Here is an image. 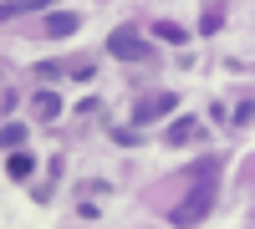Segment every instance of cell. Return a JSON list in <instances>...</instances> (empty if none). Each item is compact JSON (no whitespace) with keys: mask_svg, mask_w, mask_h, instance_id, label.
Here are the masks:
<instances>
[{"mask_svg":"<svg viewBox=\"0 0 255 229\" xmlns=\"http://www.w3.org/2000/svg\"><path fill=\"white\" fill-rule=\"evenodd\" d=\"M209 209H215V183H199V189L189 194L184 204H174V209H168V224H174V229H194V224L209 219Z\"/></svg>","mask_w":255,"mask_h":229,"instance_id":"cell-1","label":"cell"},{"mask_svg":"<svg viewBox=\"0 0 255 229\" xmlns=\"http://www.w3.org/2000/svg\"><path fill=\"white\" fill-rule=\"evenodd\" d=\"M0 143H5V153H15L20 143H26V122H5V133H0Z\"/></svg>","mask_w":255,"mask_h":229,"instance_id":"cell-10","label":"cell"},{"mask_svg":"<svg viewBox=\"0 0 255 229\" xmlns=\"http://www.w3.org/2000/svg\"><path fill=\"white\" fill-rule=\"evenodd\" d=\"M220 20H225V10L209 5V10H204V20H199V31H204V36H215V31H220Z\"/></svg>","mask_w":255,"mask_h":229,"instance_id":"cell-12","label":"cell"},{"mask_svg":"<svg viewBox=\"0 0 255 229\" xmlns=\"http://www.w3.org/2000/svg\"><path fill=\"white\" fill-rule=\"evenodd\" d=\"M194 138H204V122L199 117H179L174 128H168V143H194Z\"/></svg>","mask_w":255,"mask_h":229,"instance_id":"cell-5","label":"cell"},{"mask_svg":"<svg viewBox=\"0 0 255 229\" xmlns=\"http://www.w3.org/2000/svg\"><path fill=\"white\" fill-rule=\"evenodd\" d=\"M108 51H113L118 61H153V46H148L133 26H118V31L108 36Z\"/></svg>","mask_w":255,"mask_h":229,"instance_id":"cell-2","label":"cell"},{"mask_svg":"<svg viewBox=\"0 0 255 229\" xmlns=\"http://www.w3.org/2000/svg\"><path fill=\"white\" fill-rule=\"evenodd\" d=\"M174 107H179L174 92H153V97H143V102H133V128H143V122H158V117H168Z\"/></svg>","mask_w":255,"mask_h":229,"instance_id":"cell-3","label":"cell"},{"mask_svg":"<svg viewBox=\"0 0 255 229\" xmlns=\"http://www.w3.org/2000/svg\"><path fill=\"white\" fill-rule=\"evenodd\" d=\"M31 107H36V117H46V122H51V117L61 112V97H56V92H36Z\"/></svg>","mask_w":255,"mask_h":229,"instance_id":"cell-8","label":"cell"},{"mask_svg":"<svg viewBox=\"0 0 255 229\" xmlns=\"http://www.w3.org/2000/svg\"><path fill=\"white\" fill-rule=\"evenodd\" d=\"M46 5H51V0H5V5H0V15L10 20V15H26V10H46Z\"/></svg>","mask_w":255,"mask_h":229,"instance_id":"cell-9","label":"cell"},{"mask_svg":"<svg viewBox=\"0 0 255 229\" xmlns=\"http://www.w3.org/2000/svg\"><path fill=\"white\" fill-rule=\"evenodd\" d=\"M153 36H158V41H168V46H189V31L179 26V20H158Z\"/></svg>","mask_w":255,"mask_h":229,"instance_id":"cell-7","label":"cell"},{"mask_svg":"<svg viewBox=\"0 0 255 229\" xmlns=\"http://www.w3.org/2000/svg\"><path fill=\"white\" fill-rule=\"evenodd\" d=\"M220 173V158H204V163H194V168H189V178H199V183H209Z\"/></svg>","mask_w":255,"mask_h":229,"instance_id":"cell-11","label":"cell"},{"mask_svg":"<svg viewBox=\"0 0 255 229\" xmlns=\"http://www.w3.org/2000/svg\"><path fill=\"white\" fill-rule=\"evenodd\" d=\"M31 168H36V158H31L26 148H15V153H5V173H10V178H31Z\"/></svg>","mask_w":255,"mask_h":229,"instance_id":"cell-6","label":"cell"},{"mask_svg":"<svg viewBox=\"0 0 255 229\" xmlns=\"http://www.w3.org/2000/svg\"><path fill=\"white\" fill-rule=\"evenodd\" d=\"M77 31H82V15H77V10H51V15H46V36H51V41H67V36H77Z\"/></svg>","mask_w":255,"mask_h":229,"instance_id":"cell-4","label":"cell"},{"mask_svg":"<svg viewBox=\"0 0 255 229\" xmlns=\"http://www.w3.org/2000/svg\"><path fill=\"white\" fill-rule=\"evenodd\" d=\"M235 122H255V102H240V112H235Z\"/></svg>","mask_w":255,"mask_h":229,"instance_id":"cell-13","label":"cell"}]
</instances>
